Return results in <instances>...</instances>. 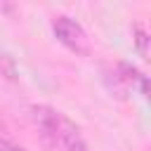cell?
<instances>
[{"label": "cell", "mask_w": 151, "mask_h": 151, "mask_svg": "<svg viewBox=\"0 0 151 151\" xmlns=\"http://www.w3.org/2000/svg\"><path fill=\"white\" fill-rule=\"evenodd\" d=\"M52 31L54 35L59 38V42H64L68 50L78 52V54H87L90 47H87V35L83 31V26L78 21H73L71 17H57L52 21Z\"/></svg>", "instance_id": "6da1fadb"}, {"label": "cell", "mask_w": 151, "mask_h": 151, "mask_svg": "<svg viewBox=\"0 0 151 151\" xmlns=\"http://www.w3.org/2000/svg\"><path fill=\"white\" fill-rule=\"evenodd\" d=\"M54 139L61 142V146L66 151H87V144L78 130V125L66 118L64 113H57V130H54Z\"/></svg>", "instance_id": "7a4b0ae2"}, {"label": "cell", "mask_w": 151, "mask_h": 151, "mask_svg": "<svg viewBox=\"0 0 151 151\" xmlns=\"http://www.w3.org/2000/svg\"><path fill=\"white\" fill-rule=\"evenodd\" d=\"M57 113H59V111H54L52 106H45V104L33 106V120H35V125L40 127V132H42L45 137H52V139H54V130H57ZM54 142H57V139H54Z\"/></svg>", "instance_id": "3957f363"}, {"label": "cell", "mask_w": 151, "mask_h": 151, "mask_svg": "<svg viewBox=\"0 0 151 151\" xmlns=\"http://www.w3.org/2000/svg\"><path fill=\"white\" fill-rule=\"evenodd\" d=\"M132 40H134V45H137L139 54L146 59V57H149V33H146V28H144L139 21L132 26Z\"/></svg>", "instance_id": "277c9868"}, {"label": "cell", "mask_w": 151, "mask_h": 151, "mask_svg": "<svg viewBox=\"0 0 151 151\" xmlns=\"http://www.w3.org/2000/svg\"><path fill=\"white\" fill-rule=\"evenodd\" d=\"M0 73H5V78H9V80H14V78H17V68H14L12 57L0 54Z\"/></svg>", "instance_id": "5b68a950"}, {"label": "cell", "mask_w": 151, "mask_h": 151, "mask_svg": "<svg viewBox=\"0 0 151 151\" xmlns=\"http://www.w3.org/2000/svg\"><path fill=\"white\" fill-rule=\"evenodd\" d=\"M0 151H26L24 146H19V144H12L7 137H2L0 134Z\"/></svg>", "instance_id": "8992f818"}]
</instances>
